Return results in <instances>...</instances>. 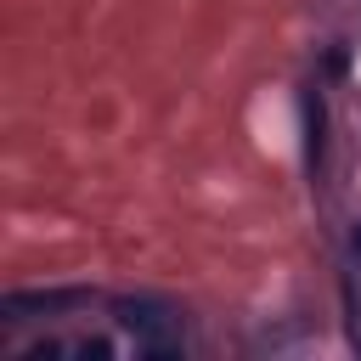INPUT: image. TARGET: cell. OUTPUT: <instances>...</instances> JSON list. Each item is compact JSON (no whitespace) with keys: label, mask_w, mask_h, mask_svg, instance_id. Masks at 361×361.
Wrapping results in <instances>:
<instances>
[{"label":"cell","mask_w":361,"mask_h":361,"mask_svg":"<svg viewBox=\"0 0 361 361\" xmlns=\"http://www.w3.org/2000/svg\"><path fill=\"white\" fill-rule=\"evenodd\" d=\"M113 310V327L141 350V355H180L186 338H180V310L158 293H124L107 305Z\"/></svg>","instance_id":"6da1fadb"},{"label":"cell","mask_w":361,"mask_h":361,"mask_svg":"<svg viewBox=\"0 0 361 361\" xmlns=\"http://www.w3.org/2000/svg\"><path fill=\"white\" fill-rule=\"evenodd\" d=\"M96 293L90 288H11L0 299V322H51L68 310H85Z\"/></svg>","instance_id":"7a4b0ae2"},{"label":"cell","mask_w":361,"mask_h":361,"mask_svg":"<svg viewBox=\"0 0 361 361\" xmlns=\"http://www.w3.org/2000/svg\"><path fill=\"white\" fill-rule=\"evenodd\" d=\"M305 124H310V169L322 164V96H305Z\"/></svg>","instance_id":"3957f363"},{"label":"cell","mask_w":361,"mask_h":361,"mask_svg":"<svg viewBox=\"0 0 361 361\" xmlns=\"http://www.w3.org/2000/svg\"><path fill=\"white\" fill-rule=\"evenodd\" d=\"M350 254H355V271H361V220H355V237H350Z\"/></svg>","instance_id":"277c9868"}]
</instances>
